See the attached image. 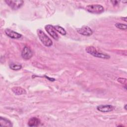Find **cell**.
I'll use <instances>...</instances> for the list:
<instances>
[{
    "label": "cell",
    "mask_w": 127,
    "mask_h": 127,
    "mask_svg": "<svg viewBox=\"0 0 127 127\" xmlns=\"http://www.w3.org/2000/svg\"><path fill=\"white\" fill-rule=\"evenodd\" d=\"M115 26L120 29L122 30H126L127 29V25L123 23H117L115 24Z\"/></svg>",
    "instance_id": "9a60e30c"
},
{
    "label": "cell",
    "mask_w": 127,
    "mask_h": 127,
    "mask_svg": "<svg viewBox=\"0 0 127 127\" xmlns=\"http://www.w3.org/2000/svg\"><path fill=\"white\" fill-rule=\"evenodd\" d=\"M40 124V120L36 117L30 118L28 122V125L29 127H37Z\"/></svg>",
    "instance_id": "30bf717a"
},
{
    "label": "cell",
    "mask_w": 127,
    "mask_h": 127,
    "mask_svg": "<svg viewBox=\"0 0 127 127\" xmlns=\"http://www.w3.org/2000/svg\"><path fill=\"white\" fill-rule=\"evenodd\" d=\"M33 56V52L28 47L25 46L23 48L21 52V56L25 60L30 59Z\"/></svg>",
    "instance_id": "52a82bcc"
},
{
    "label": "cell",
    "mask_w": 127,
    "mask_h": 127,
    "mask_svg": "<svg viewBox=\"0 0 127 127\" xmlns=\"http://www.w3.org/2000/svg\"><path fill=\"white\" fill-rule=\"evenodd\" d=\"M4 32L7 36L12 39H19L22 36L21 34L9 28H6L4 30Z\"/></svg>",
    "instance_id": "9c48e42d"
},
{
    "label": "cell",
    "mask_w": 127,
    "mask_h": 127,
    "mask_svg": "<svg viewBox=\"0 0 127 127\" xmlns=\"http://www.w3.org/2000/svg\"><path fill=\"white\" fill-rule=\"evenodd\" d=\"M45 29L53 39L56 40H58L59 39V35L54 26L50 24L46 25L45 26Z\"/></svg>",
    "instance_id": "5b68a950"
},
{
    "label": "cell",
    "mask_w": 127,
    "mask_h": 127,
    "mask_svg": "<svg viewBox=\"0 0 127 127\" xmlns=\"http://www.w3.org/2000/svg\"><path fill=\"white\" fill-rule=\"evenodd\" d=\"M0 126L1 127H12V123L8 119L0 117Z\"/></svg>",
    "instance_id": "8fae6325"
},
{
    "label": "cell",
    "mask_w": 127,
    "mask_h": 127,
    "mask_svg": "<svg viewBox=\"0 0 127 127\" xmlns=\"http://www.w3.org/2000/svg\"><path fill=\"white\" fill-rule=\"evenodd\" d=\"M5 2L11 9L13 10L19 9L22 6L24 3L23 0H5Z\"/></svg>",
    "instance_id": "277c9868"
},
{
    "label": "cell",
    "mask_w": 127,
    "mask_h": 127,
    "mask_svg": "<svg viewBox=\"0 0 127 127\" xmlns=\"http://www.w3.org/2000/svg\"><path fill=\"white\" fill-rule=\"evenodd\" d=\"M9 67L13 70H18L21 68L22 66L20 64H9Z\"/></svg>",
    "instance_id": "5bb4252c"
},
{
    "label": "cell",
    "mask_w": 127,
    "mask_h": 127,
    "mask_svg": "<svg viewBox=\"0 0 127 127\" xmlns=\"http://www.w3.org/2000/svg\"><path fill=\"white\" fill-rule=\"evenodd\" d=\"M111 2L113 3V4L114 5H116L118 4V2L119 1H117V0H112V1H111Z\"/></svg>",
    "instance_id": "e0dca14e"
},
{
    "label": "cell",
    "mask_w": 127,
    "mask_h": 127,
    "mask_svg": "<svg viewBox=\"0 0 127 127\" xmlns=\"http://www.w3.org/2000/svg\"><path fill=\"white\" fill-rule=\"evenodd\" d=\"M115 107L111 105H101L97 107V109L101 112H109L113 111Z\"/></svg>",
    "instance_id": "ba28073f"
},
{
    "label": "cell",
    "mask_w": 127,
    "mask_h": 127,
    "mask_svg": "<svg viewBox=\"0 0 127 127\" xmlns=\"http://www.w3.org/2000/svg\"><path fill=\"white\" fill-rule=\"evenodd\" d=\"M85 50L87 53L95 57L105 59H109L110 58L109 55L105 53L99 52L95 47L93 46H88L86 48Z\"/></svg>",
    "instance_id": "6da1fadb"
},
{
    "label": "cell",
    "mask_w": 127,
    "mask_h": 127,
    "mask_svg": "<svg viewBox=\"0 0 127 127\" xmlns=\"http://www.w3.org/2000/svg\"><path fill=\"white\" fill-rule=\"evenodd\" d=\"M122 2H124V3H126V2H127V0H126V1H123Z\"/></svg>",
    "instance_id": "ffe728a7"
},
{
    "label": "cell",
    "mask_w": 127,
    "mask_h": 127,
    "mask_svg": "<svg viewBox=\"0 0 127 127\" xmlns=\"http://www.w3.org/2000/svg\"><path fill=\"white\" fill-rule=\"evenodd\" d=\"M12 92L16 95H22V94H25L26 93V91L25 89L22 88L21 87H13L11 89Z\"/></svg>",
    "instance_id": "7c38bea8"
},
{
    "label": "cell",
    "mask_w": 127,
    "mask_h": 127,
    "mask_svg": "<svg viewBox=\"0 0 127 127\" xmlns=\"http://www.w3.org/2000/svg\"><path fill=\"white\" fill-rule=\"evenodd\" d=\"M76 30L78 33L85 36H89L93 33L92 30L87 26H83L81 28H77Z\"/></svg>",
    "instance_id": "8992f818"
},
{
    "label": "cell",
    "mask_w": 127,
    "mask_h": 127,
    "mask_svg": "<svg viewBox=\"0 0 127 127\" xmlns=\"http://www.w3.org/2000/svg\"><path fill=\"white\" fill-rule=\"evenodd\" d=\"M54 28L56 29V31L58 32L61 34H62L64 36L66 35V32L65 30H64V28H63L62 27H61L59 25H55V26H54Z\"/></svg>",
    "instance_id": "4fadbf2b"
},
{
    "label": "cell",
    "mask_w": 127,
    "mask_h": 127,
    "mask_svg": "<svg viewBox=\"0 0 127 127\" xmlns=\"http://www.w3.org/2000/svg\"><path fill=\"white\" fill-rule=\"evenodd\" d=\"M118 81L122 84H125V85H126V84H127V79L126 78H122V77L119 78H118Z\"/></svg>",
    "instance_id": "2e32d148"
},
{
    "label": "cell",
    "mask_w": 127,
    "mask_h": 127,
    "mask_svg": "<svg viewBox=\"0 0 127 127\" xmlns=\"http://www.w3.org/2000/svg\"><path fill=\"white\" fill-rule=\"evenodd\" d=\"M85 9L88 12L94 14H100L104 10L103 6L100 4H90L86 6Z\"/></svg>",
    "instance_id": "3957f363"
},
{
    "label": "cell",
    "mask_w": 127,
    "mask_h": 127,
    "mask_svg": "<svg viewBox=\"0 0 127 127\" xmlns=\"http://www.w3.org/2000/svg\"><path fill=\"white\" fill-rule=\"evenodd\" d=\"M37 33L39 39L45 46L50 47L52 45V41L42 30L38 29L37 30Z\"/></svg>",
    "instance_id": "7a4b0ae2"
},
{
    "label": "cell",
    "mask_w": 127,
    "mask_h": 127,
    "mask_svg": "<svg viewBox=\"0 0 127 127\" xmlns=\"http://www.w3.org/2000/svg\"><path fill=\"white\" fill-rule=\"evenodd\" d=\"M121 19H122L123 20L125 21V22H127V19H126V17H121Z\"/></svg>",
    "instance_id": "ac0fdd59"
},
{
    "label": "cell",
    "mask_w": 127,
    "mask_h": 127,
    "mask_svg": "<svg viewBox=\"0 0 127 127\" xmlns=\"http://www.w3.org/2000/svg\"><path fill=\"white\" fill-rule=\"evenodd\" d=\"M127 105L126 104V105H125V107H124V108H125V109L126 110H127Z\"/></svg>",
    "instance_id": "d6986e66"
}]
</instances>
